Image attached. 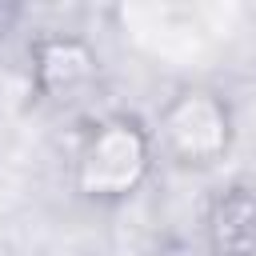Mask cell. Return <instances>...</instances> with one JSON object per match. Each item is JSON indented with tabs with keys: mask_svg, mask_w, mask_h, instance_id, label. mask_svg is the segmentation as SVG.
Wrapping results in <instances>:
<instances>
[{
	"mask_svg": "<svg viewBox=\"0 0 256 256\" xmlns=\"http://www.w3.org/2000/svg\"><path fill=\"white\" fill-rule=\"evenodd\" d=\"M100 80V52L80 32H36L28 40V88L44 104H64Z\"/></svg>",
	"mask_w": 256,
	"mask_h": 256,
	"instance_id": "3957f363",
	"label": "cell"
},
{
	"mask_svg": "<svg viewBox=\"0 0 256 256\" xmlns=\"http://www.w3.org/2000/svg\"><path fill=\"white\" fill-rule=\"evenodd\" d=\"M156 168L152 124L136 112H104L84 124L72 148V192L92 208L128 204Z\"/></svg>",
	"mask_w": 256,
	"mask_h": 256,
	"instance_id": "6da1fadb",
	"label": "cell"
},
{
	"mask_svg": "<svg viewBox=\"0 0 256 256\" xmlns=\"http://www.w3.org/2000/svg\"><path fill=\"white\" fill-rule=\"evenodd\" d=\"M204 240L212 256H256V188L232 180L208 196Z\"/></svg>",
	"mask_w": 256,
	"mask_h": 256,
	"instance_id": "277c9868",
	"label": "cell"
},
{
	"mask_svg": "<svg viewBox=\"0 0 256 256\" xmlns=\"http://www.w3.org/2000/svg\"><path fill=\"white\" fill-rule=\"evenodd\" d=\"M152 136L168 164L184 172H208L236 144V108L212 84H180L160 104Z\"/></svg>",
	"mask_w": 256,
	"mask_h": 256,
	"instance_id": "7a4b0ae2",
	"label": "cell"
}]
</instances>
